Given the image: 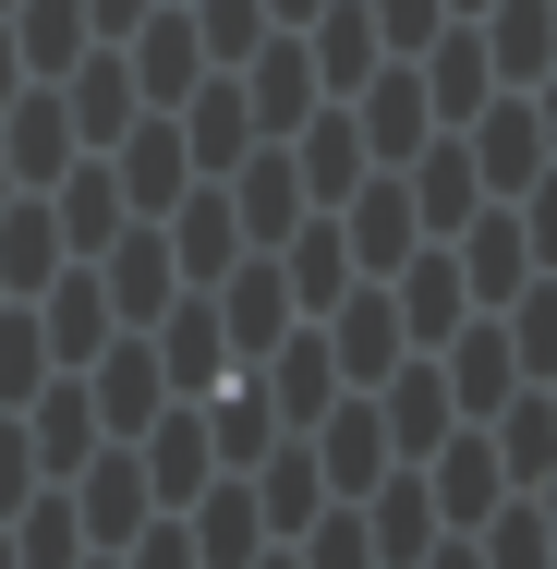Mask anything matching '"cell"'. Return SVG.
<instances>
[{
    "label": "cell",
    "mask_w": 557,
    "mask_h": 569,
    "mask_svg": "<svg viewBox=\"0 0 557 569\" xmlns=\"http://www.w3.org/2000/svg\"><path fill=\"white\" fill-rule=\"evenodd\" d=\"M304 49H316V86H328V98H351V86L388 61V37H376L364 0H316V12H304Z\"/></svg>",
    "instance_id": "cell-19"
},
{
    "label": "cell",
    "mask_w": 557,
    "mask_h": 569,
    "mask_svg": "<svg viewBox=\"0 0 557 569\" xmlns=\"http://www.w3.org/2000/svg\"><path fill=\"white\" fill-rule=\"evenodd\" d=\"M316 328H328V351H339V388H376V376L412 351V340H400V303H388V279H351V291H339Z\"/></svg>",
    "instance_id": "cell-7"
},
{
    "label": "cell",
    "mask_w": 557,
    "mask_h": 569,
    "mask_svg": "<svg viewBox=\"0 0 557 569\" xmlns=\"http://www.w3.org/2000/svg\"><path fill=\"white\" fill-rule=\"evenodd\" d=\"M534 121H546V146H557V61L534 73Z\"/></svg>",
    "instance_id": "cell-32"
},
{
    "label": "cell",
    "mask_w": 557,
    "mask_h": 569,
    "mask_svg": "<svg viewBox=\"0 0 557 569\" xmlns=\"http://www.w3.org/2000/svg\"><path fill=\"white\" fill-rule=\"evenodd\" d=\"M376 412H388V449L400 460H425L460 425V400H448V376H437V351H400L388 376H376Z\"/></svg>",
    "instance_id": "cell-11"
},
{
    "label": "cell",
    "mask_w": 557,
    "mask_h": 569,
    "mask_svg": "<svg viewBox=\"0 0 557 569\" xmlns=\"http://www.w3.org/2000/svg\"><path fill=\"white\" fill-rule=\"evenodd\" d=\"M364 12H376V37H388V61H412V49H425V37L448 24V0H364Z\"/></svg>",
    "instance_id": "cell-27"
},
{
    "label": "cell",
    "mask_w": 557,
    "mask_h": 569,
    "mask_svg": "<svg viewBox=\"0 0 557 569\" xmlns=\"http://www.w3.org/2000/svg\"><path fill=\"white\" fill-rule=\"evenodd\" d=\"M37 328H49V363H98V351L121 340V316H110V279H98V254H86V267H49V303H37Z\"/></svg>",
    "instance_id": "cell-10"
},
{
    "label": "cell",
    "mask_w": 557,
    "mask_h": 569,
    "mask_svg": "<svg viewBox=\"0 0 557 569\" xmlns=\"http://www.w3.org/2000/svg\"><path fill=\"white\" fill-rule=\"evenodd\" d=\"M86 400H98V425H110V437H146V425H158V400H170L158 340H110L98 363H86Z\"/></svg>",
    "instance_id": "cell-15"
},
{
    "label": "cell",
    "mask_w": 557,
    "mask_h": 569,
    "mask_svg": "<svg viewBox=\"0 0 557 569\" xmlns=\"http://www.w3.org/2000/svg\"><path fill=\"white\" fill-rule=\"evenodd\" d=\"M12 49H24L37 86H61V73L98 49V24H86V0H12Z\"/></svg>",
    "instance_id": "cell-23"
},
{
    "label": "cell",
    "mask_w": 557,
    "mask_h": 569,
    "mask_svg": "<svg viewBox=\"0 0 557 569\" xmlns=\"http://www.w3.org/2000/svg\"><path fill=\"white\" fill-rule=\"evenodd\" d=\"M49 267H73V242H61V219H49V194H0V291L37 303Z\"/></svg>",
    "instance_id": "cell-18"
},
{
    "label": "cell",
    "mask_w": 557,
    "mask_h": 569,
    "mask_svg": "<svg viewBox=\"0 0 557 569\" xmlns=\"http://www.w3.org/2000/svg\"><path fill=\"white\" fill-rule=\"evenodd\" d=\"M0 194H24V182H12V158H0Z\"/></svg>",
    "instance_id": "cell-35"
},
{
    "label": "cell",
    "mask_w": 557,
    "mask_h": 569,
    "mask_svg": "<svg viewBox=\"0 0 557 569\" xmlns=\"http://www.w3.org/2000/svg\"><path fill=\"white\" fill-rule=\"evenodd\" d=\"M121 569H207V558H195V533H182V509H146V533L121 546Z\"/></svg>",
    "instance_id": "cell-26"
},
{
    "label": "cell",
    "mask_w": 557,
    "mask_h": 569,
    "mask_svg": "<svg viewBox=\"0 0 557 569\" xmlns=\"http://www.w3.org/2000/svg\"><path fill=\"white\" fill-rule=\"evenodd\" d=\"M388 303H400V340L437 351L448 328L473 316V279H460V254H448V242H412V254L388 267Z\"/></svg>",
    "instance_id": "cell-6"
},
{
    "label": "cell",
    "mask_w": 557,
    "mask_h": 569,
    "mask_svg": "<svg viewBox=\"0 0 557 569\" xmlns=\"http://www.w3.org/2000/svg\"><path fill=\"white\" fill-rule=\"evenodd\" d=\"M207 303H219V328H230V363H255V351H267L291 316H304V303H291V279H279V254H242V267H230Z\"/></svg>",
    "instance_id": "cell-14"
},
{
    "label": "cell",
    "mask_w": 557,
    "mask_h": 569,
    "mask_svg": "<svg viewBox=\"0 0 557 569\" xmlns=\"http://www.w3.org/2000/svg\"><path fill=\"white\" fill-rule=\"evenodd\" d=\"M339 230H351V267H364V279H388V267L425 242V219H412V182H400V170H364V182L339 194Z\"/></svg>",
    "instance_id": "cell-8"
},
{
    "label": "cell",
    "mask_w": 557,
    "mask_h": 569,
    "mask_svg": "<svg viewBox=\"0 0 557 569\" xmlns=\"http://www.w3.org/2000/svg\"><path fill=\"white\" fill-rule=\"evenodd\" d=\"M242 485H255V509H267V533H279V546H291V533H304V521L328 509V472H316V437H279V449L255 460Z\"/></svg>",
    "instance_id": "cell-20"
},
{
    "label": "cell",
    "mask_w": 557,
    "mask_h": 569,
    "mask_svg": "<svg viewBox=\"0 0 557 569\" xmlns=\"http://www.w3.org/2000/svg\"><path fill=\"white\" fill-rule=\"evenodd\" d=\"M98 279H110V316H121V328H158V316H170V291H182L170 230H158V219H121L110 242H98Z\"/></svg>",
    "instance_id": "cell-2"
},
{
    "label": "cell",
    "mask_w": 557,
    "mask_h": 569,
    "mask_svg": "<svg viewBox=\"0 0 557 569\" xmlns=\"http://www.w3.org/2000/svg\"><path fill=\"white\" fill-rule=\"evenodd\" d=\"M546 12H557V0H546Z\"/></svg>",
    "instance_id": "cell-40"
},
{
    "label": "cell",
    "mask_w": 557,
    "mask_h": 569,
    "mask_svg": "<svg viewBox=\"0 0 557 569\" xmlns=\"http://www.w3.org/2000/svg\"><path fill=\"white\" fill-rule=\"evenodd\" d=\"M267 254H279V279H291V303H304V316H328L339 291L364 279V267H351V230H339V207H328V219H291V242H267Z\"/></svg>",
    "instance_id": "cell-17"
},
{
    "label": "cell",
    "mask_w": 557,
    "mask_h": 569,
    "mask_svg": "<svg viewBox=\"0 0 557 569\" xmlns=\"http://www.w3.org/2000/svg\"><path fill=\"white\" fill-rule=\"evenodd\" d=\"M37 485H49V472H37V437H24V412H0V521H12Z\"/></svg>",
    "instance_id": "cell-28"
},
{
    "label": "cell",
    "mask_w": 557,
    "mask_h": 569,
    "mask_svg": "<svg viewBox=\"0 0 557 569\" xmlns=\"http://www.w3.org/2000/svg\"><path fill=\"white\" fill-rule=\"evenodd\" d=\"M158 376H170V400H207L230 376V328L207 291H170V316H158Z\"/></svg>",
    "instance_id": "cell-12"
},
{
    "label": "cell",
    "mask_w": 557,
    "mask_h": 569,
    "mask_svg": "<svg viewBox=\"0 0 557 569\" xmlns=\"http://www.w3.org/2000/svg\"><path fill=\"white\" fill-rule=\"evenodd\" d=\"M242 569H304V558H291V546H255V558H242Z\"/></svg>",
    "instance_id": "cell-33"
},
{
    "label": "cell",
    "mask_w": 557,
    "mask_h": 569,
    "mask_svg": "<svg viewBox=\"0 0 557 569\" xmlns=\"http://www.w3.org/2000/svg\"><path fill=\"white\" fill-rule=\"evenodd\" d=\"M146 12H158V0H86V24H98V37H133Z\"/></svg>",
    "instance_id": "cell-29"
},
{
    "label": "cell",
    "mask_w": 557,
    "mask_h": 569,
    "mask_svg": "<svg viewBox=\"0 0 557 569\" xmlns=\"http://www.w3.org/2000/svg\"><path fill=\"white\" fill-rule=\"evenodd\" d=\"M0 12H12V0H0Z\"/></svg>",
    "instance_id": "cell-39"
},
{
    "label": "cell",
    "mask_w": 557,
    "mask_h": 569,
    "mask_svg": "<svg viewBox=\"0 0 557 569\" xmlns=\"http://www.w3.org/2000/svg\"><path fill=\"white\" fill-rule=\"evenodd\" d=\"M0 303H12V291H0Z\"/></svg>",
    "instance_id": "cell-38"
},
{
    "label": "cell",
    "mask_w": 557,
    "mask_h": 569,
    "mask_svg": "<svg viewBox=\"0 0 557 569\" xmlns=\"http://www.w3.org/2000/svg\"><path fill=\"white\" fill-rule=\"evenodd\" d=\"M98 158H110L121 170V207H133V219H170V207H182V182H207V170H195V146H182V121L158 110H133V133H121V146H98Z\"/></svg>",
    "instance_id": "cell-1"
},
{
    "label": "cell",
    "mask_w": 557,
    "mask_h": 569,
    "mask_svg": "<svg viewBox=\"0 0 557 569\" xmlns=\"http://www.w3.org/2000/svg\"><path fill=\"white\" fill-rule=\"evenodd\" d=\"M170 267H182V291H219L230 267H242V254H255V242H242V219H230V182H182V207H170Z\"/></svg>",
    "instance_id": "cell-3"
},
{
    "label": "cell",
    "mask_w": 557,
    "mask_h": 569,
    "mask_svg": "<svg viewBox=\"0 0 557 569\" xmlns=\"http://www.w3.org/2000/svg\"><path fill=\"white\" fill-rule=\"evenodd\" d=\"M546 400H557V376H546Z\"/></svg>",
    "instance_id": "cell-37"
},
{
    "label": "cell",
    "mask_w": 557,
    "mask_h": 569,
    "mask_svg": "<svg viewBox=\"0 0 557 569\" xmlns=\"http://www.w3.org/2000/svg\"><path fill=\"white\" fill-rule=\"evenodd\" d=\"M0 569H24V558H12V533H0Z\"/></svg>",
    "instance_id": "cell-36"
},
{
    "label": "cell",
    "mask_w": 557,
    "mask_h": 569,
    "mask_svg": "<svg viewBox=\"0 0 557 569\" xmlns=\"http://www.w3.org/2000/svg\"><path fill=\"white\" fill-rule=\"evenodd\" d=\"M412 569H485V558H473V533H437V546H425Z\"/></svg>",
    "instance_id": "cell-30"
},
{
    "label": "cell",
    "mask_w": 557,
    "mask_h": 569,
    "mask_svg": "<svg viewBox=\"0 0 557 569\" xmlns=\"http://www.w3.org/2000/svg\"><path fill=\"white\" fill-rule=\"evenodd\" d=\"M12 558H24V569H73V558H86V521H73V485H37V497L12 509Z\"/></svg>",
    "instance_id": "cell-25"
},
{
    "label": "cell",
    "mask_w": 557,
    "mask_h": 569,
    "mask_svg": "<svg viewBox=\"0 0 557 569\" xmlns=\"http://www.w3.org/2000/svg\"><path fill=\"white\" fill-rule=\"evenodd\" d=\"M49 219H61V242H73V254H98V242H110V230L133 219V207H121V170L98 158V146H86V158H73L61 182H49Z\"/></svg>",
    "instance_id": "cell-21"
},
{
    "label": "cell",
    "mask_w": 557,
    "mask_h": 569,
    "mask_svg": "<svg viewBox=\"0 0 557 569\" xmlns=\"http://www.w3.org/2000/svg\"><path fill=\"white\" fill-rule=\"evenodd\" d=\"M133 460H146V485H158V509H182V497L219 472V449H207V412H195V400H158V425L133 437Z\"/></svg>",
    "instance_id": "cell-16"
},
{
    "label": "cell",
    "mask_w": 557,
    "mask_h": 569,
    "mask_svg": "<svg viewBox=\"0 0 557 569\" xmlns=\"http://www.w3.org/2000/svg\"><path fill=\"white\" fill-rule=\"evenodd\" d=\"M351 98H364V110H351V133H364V158H376V170H400V158L437 133V98H425V73H412V61H376Z\"/></svg>",
    "instance_id": "cell-4"
},
{
    "label": "cell",
    "mask_w": 557,
    "mask_h": 569,
    "mask_svg": "<svg viewBox=\"0 0 557 569\" xmlns=\"http://www.w3.org/2000/svg\"><path fill=\"white\" fill-rule=\"evenodd\" d=\"M437 376H448V400H460V425H485V412H497L509 388H534V376H521V351H509V328H497V316H460V328L437 340Z\"/></svg>",
    "instance_id": "cell-5"
},
{
    "label": "cell",
    "mask_w": 557,
    "mask_h": 569,
    "mask_svg": "<svg viewBox=\"0 0 557 569\" xmlns=\"http://www.w3.org/2000/svg\"><path fill=\"white\" fill-rule=\"evenodd\" d=\"M425 485H437V521H448V533H473V521L509 497V472H497V437H485V425H448L437 449H425Z\"/></svg>",
    "instance_id": "cell-9"
},
{
    "label": "cell",
    "mask_w": 557,
    "mask_h": 569,
    "mask_svg": "<svg viewBox=\"0 0 557 569\" xmlns=\"http://www.w3.org/2000/svg\"><path fill=\"white\" fill-rule=\"evenodd\" d=\"M521 497H534V509H546V533H557V472H546V485H521Z\"/></svg>",
    "instance_id": "cell-34"
},
{
    "label": "cell",
    "mask_w": 557,
    "mask_h": 569,
    "mask_svg": "<svg viewBox=\"0 0 557 569\" xmlns=\"http://www.w3.org/2000/svg\"><path fill=\"white\" fill-rule=\"evenodd\" d=\"M485 437H497V472H509V485H546L557 472V400L546 388H509V400L485 412Z\"/></svg>",
    "instance_id": "cell-22"
},
{
    "label": "cell",
    "mask_w": 557,
    "mask_h": 569,
    "mask_svg": "<svg viewBox=\"0 0 557 569\" xmlns=\"http://www.w3.org/2000/svg\"><path fill=\"white\" fill-rule=\"evenodd\" d=\"M24 98V49H12V24H0V110Z\"/></svg>",
    "instance_id": "cell-31"
},
{
    "label": "cell",
    "mask_w": 557,
    "mask_h": 569,
    "mask_svg": "<svg viewBox=\"0 0 557 569\" xmlns=\"http://www.w3.org/2000/svg\"><path fill=\"white\" fill-rule=\"evenodd\" d=\"M473 558H485V569H557V533H546V509H534V497L509 485V497H497V509L473 521Z\"/></svg>",
    "instance_id": "cell-24"
},
{
    "label": "cell",
    "mask_w": 557,
    "mask_h": 569,
    "mask_svg": "<svg viewBox=\"0 0 557 569\" xmlns=\"http://www.w3.org/2000/svg\"><path fill=\"white\" fill-rule=\"evenodd\" d=\"M0 158H12V182H24V194H49V182L86 158V146H73V110H61V86H37V98H12V110H0Z\"/></svg>",
    "instance_id": "cell-13"
}]
</instances>
